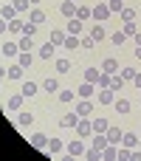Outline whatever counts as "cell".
<instances>
[{"instance_id":"obj_1","label":"cell","mask_w":141,"mask_h":161,"mask_svg":"<svg viewBox=\"0 0 141 161\" xmlns=\"http://www.w3.org/2000/svg\"><path fill=\"white\" fill-rule=\"evenodd\" d=\"M110 14H113V11H110L107 3H96V6H93V20H96V23H105Z\"/></svg>"},{"instance_id":"obj_2","label":"cell","mask_w":141,"mask_h":161,"mask_svg":"<svg viewBox=\"0 0 141 161\" xmlns=\"http://www.w3.org/2000/svg\"><path fill=\"white\" fill-rule=\"evenodd\" d=\"M65 150H68V156H71V158H79V156H85V144H82L79 139L68 142V144H65Z\"/></svg>"},{"instance_id":"obj_3","label":"cell","mask_w":141,"mask_h":161,"mask_svg":"<svg viewBox=\"0 0 141 161\" xmlns=\"http://www.w3.org/2000/svg\"><path fill=\"white\" fill-rule=\"evenodd\" d=\"M76 136H79V139H88V136H93V122H88V119H79V125H76Z\"/></svg>"},{"instance_id":"obj_4","label":"cell","mask_w":141,"mask_h":161,"mask_svg":"<svg viewBox=\"0 0 141 161\" xmlns=\"http://www.w3.org/2000/svg\"><path fill=\"white\" fill-rule=\"evenodd\" d=\"M99 105H113L116 102V91H110V88H99Z\"/></svg>"},{"instance_id":"obj_5","label":"cell","mask_w":141,"mask_h":161,"mask_svg":"<svg viewBox=\"0 0 141 161\" xmlns=\"http://www.w3.org/2000/svg\"><path fill=\"white\" fill-rule=\"evenodd\" d=\"M79 119H82V116H79L76 110H73V113H65V116L59 119V127H65V130H68V127H76V125H79Z\"/></svg>"},{"instance_id":"obj_6","label":"cell","mask_w":141,"mask_h":161,"mask_svg":"<svg viewBox=\"0 0 141 161\" xmlns=\"http://www.w3.org/2000/svg\"><path fill=\"white\" fill-rule=\"evenodd\" d=\"M82 28H85V23H82L79 17H71V20H68V25H65V31H68V34H76V37L82 34Z\"/></svg>"},{"instance_id":"obj_7","label":"cell","mask_w":141,"mask_h":161,"mask_svg":"<svg viewBox=\"0 0 141 161\" xmlns=\"http://www.w3.org/2000/svg\"><path fill=\"white\" fill-rule=\"evenodd\" d=\"M102 71H105V74H119V71H122V68H119V59H116V57L102 59Z\"/></svg>"},{"instance_id":"obj_8","label":"cell","mask_w":141,"mask_h":161,"mask_svg":"<svg viewBox=\"0 0 141 161\" xmlns=\"http://www.w3.org/2000/svg\"><path fill=\"white\" fill-rule=\"evenodd\" d=\"M23 99H25L23 93H14V96L6 102V110H11V113H20V108H23Z\"/></svg>"},{"instance_id":"obj_9","label":"cell","mask_w":141,"mask_h":161,"mask_svg":"<svg viewBox=\"0 0 141 161\" xmlns=\"http://www.w3.org/2000/svg\"><path fill=\"white\" fill-rule=\"evenodd\" d=\"M31 125H34V113H28V110L17 113V127H20V130H25V127H31Z\"/></svg>"},{"instance_id":"obj_10","label":"cell","mask_w":141,"mask_h":161,"mask_svg":"<svg viewBox=\"0 0 141 161\" xmlns=\"http://www.w3.org/2000/svg\"><path fill=\"white\" fill-rule=\"evenodd\" d=\"M122 147H130V150H136V147H138V136H136L133 130H124V136H122Z\"/></svg>"},{"instance_id":"obj_11","label":"cell","mask_w":141,"mask_h":161,"mask_svg":"<svg viewBox=\"0 0 141 161\" xmlns=\"http://www.w3.org/2000/svg\"><path fill=\"white\" fill-rule=\"evenodd\" d=\"M23 71H25V68H23L20 62H14V65L6 68V79H23Z\"/></svg>"},{"instance_id":"obj_12","label":"cell","mask_w":141,"mask_h":161,"mask_svg":"<svg viewBox=\"0 0 141 161\" xmlns=\"http://www.w3.org/2000/svg\"><path fill=\"white\" fill-rule=\"evenodd\" d=\"M96 93V88H93V82H82L79 88H76V96H82V99H90Z\"/></svg>"},{"instance_id":"obj_13","label":"cell","mask_w":141,"mask_h":161,"mask_svg":"<svg viewBox=\"0 0 141 161\" xmlns=\"http://www.w3.org/2000/svg\"><path fill=\"white\" fill-rule=\"evenodd\" d=\"M31 147H37V150H45V144H48V136L45 133H31Z\"/></svg>"},{"instance_id":"obj_14","label":"cell","mask_w":141,"mask_h":161,"mask_svg":"<svg viewBox=\"0 0 141 161\" xmlns=\"http://www.w3.org/2000/svg\"><path fill=\"white\" fill-rule=\"evenodd\" d=\"M65 150V144L59 142V139H48V144H45V153L48 156H57V153H62Z\"/></svg>"},{"instance_id":"obj_15","label":"cell","mask_w":141,"mask_h":161,"mask_svg":"<svg viewBox=\"0 0 141 161\" xmlns=\"http://www.w3.org/2000/svg\"><path fill=\"white\" fill-rule=\"evenodd\" d=\"M76 6H79V3H73V0H65V3L59 6V11H62V14L71 20V17H76Z\"/></svg>"},{"instance_id":"obj_16","label":"cell","mask_w":141,"mask_h":161,"mask_svg":"<svg viewBox=\"0 0 141 161\" xmlns=\"http://www.w3.org/2000/svg\"><path fill=\"white\" fill-rule=\"evenodd\" d=\"M73 110H76L79 116H90V113H93V102H90V99H82V102H79Z\"/></svg>"},{"instance_id":"obj_17","label":"cell","mask_w":141,"mask_h":161,"mask_svg":"<svg viewBox=\"0 0 141 161\" xmlns=\"http://www.w3.org/2000/svg\"><path fill=\"white\" fill-rule=\"evenodd\" d=\"M107 142L110 144H122V136H124V130H119V127H107Z\"/></svg>"},{"instance_id":"obj_18","label":"cell","mask_w":141,"mask_h":161,"mask_svg":"<svg viewBox=\"0 0 141 161\" xmlns=\"http://www.w3.org/2000/svg\"><path fill=\"white\" fill-rule=\"evenodd\" d=\"M54 51H57V45L48 40L45 45H40V59H51V57H54Z\"/></svg>"},{"instance_id":"obj_19","label":"cell","mask_w":141,"mask_h":161,"mask_svg":"<svg viewBox=\"0 0 141 161\" xmlns=\"http://www.w3.org/2000/svg\"><path fill=\"white\" fill-rule=\"evenodd\" d=\"M113 108H116V110H119L122 116H127V113L133 110V105H130V99H116V102H113Z\"/></svg>"},{"instance_id":"obj_20","label":"cell","mask_w":141,"mask_h":161,"mask_svg":"<svg viewBox=\"0 0 141 161\" xmlns=\"http://www.w3.org/2000/svg\"><path fill=\"white\" fill-rule=\"evenodd\" d=\"M0 17H3V20H14V17H17V8H14L11 3H3V8H0Z\"/></svg>"},{"instance_id":"obj_21","label":"cell","mask_w":141,"mask_h":161,"mask_svg":"<svg viewBox=\"0 0 141 161\" xmlns=\"http://www.w3.org/2000/svg\"><path fill=\"white\" fill-rule=\"evenodd\" d=\"M76 17L85 23V20H90V17H93V8H90V6H82V3H79V6H76Z\"/></svg>"},{"instance_id":"obj_22","label":"cell","mask_w":141,"mask_h":161,"mask_svg":"<svg viewBox=\"0 0 141 161\" xmlns=\"http://www.w3.org/2000/svg\"><path fill=\"white\" fill-rule=\"evenodd\" d=\"M65 37H68V31H62V28H54L48 40H51L54 45H62V42H65Z\"/></svg>"},{"instance_id":"obj_23","label":"cell","mask_w":141,"mask_h":161,"mask_svg":"<svg viewBox=\"0 0 141 161\" xmlns=\"http://www.w3.org/2000/svg\"><path fill=\"white\" fill-rule=\"evenodd\" d=\"M62 48H71V51H73V48H82V40H79L76 34H68L65 42H62Z\"/></svg>"},{"instance_id":"obj_24","label":"cell","mask_w":141,"mask_h":161,"mask_svg":"<svg viewBox=\"0 0 141 161\" xmlns=\"http://www.w3.org/2000/svg\"><path fill=\"white\" fill-rule=\"evenodd\" d=\"M122 88H124V79H122V74H110V91L122 93Z\"/></svg>"},{"instance_id":"obj_25","label":"cell","mask_w":141,"mask_h":161,"mask_svg":"<svg viewBox=\"0 0 141 161\" xmlns=\"http://www.w3.org/2000/svg\"><path fill=\"white\" fill-rule=\"evenodd\" d=\"M90 37H93L96 42H102V40L107 37V31H105V25H90Z\"/></svg>"},{"instance_id":"obj_26","label":"cell","mask_w":141,"mask_h":161,"mask_svg":"<svg viewBox=\"0 0 141 161\" xmlns=\"http://www.w3.org/2000/svg\"><path fill=\"white\" fill-rule=\"evenodd\" d=\"M17 45H20V51H31V48H34V37H25V34H20Z\"/></svg>"},{"instance_id":"obj_27","label":"cell","mask_w":141,"mask_h":161,"mask_svg":"<svg viewBox=\"0 0 141 161\" xmlns=\"http://www.w3.org/2000/svg\"><path fill=\"white\" fill-rule=\"evenodd\" d=\"M0 51H3L6 57H17V54H20V45H17V42H3Z\"/></svg>"},{"instance_id":"obj_28","label":"cell","mask_w":141,"mask_h":161,"mask_svg":"<svg viewBox=\"0 0 141 161\" xmlns=\"http://www.w3.org/2000/svg\"><path fill=\"white\" fill-rule=\"evenodd\" d=\"M99 76H102V68H88V71H85V82H93V85H96Z\"/></svg>"},{"instance_id":"obj_29","label":"cell","mask_w":141,"mask_h":161,"mask_svg":"<svg viewBox=\"0 0 141 161\" xmlns=\"http://www.w3.org/2000/svg\"><path fill=\"white\" fill-rule=\"evenodd\" d=\"M37 91H40V85H37V82H23V91H20V93L28 99V96H34Z\"/></svg>"},{"instance_id":"obj_30","label":"cell","mask_w":141,"mask_h":161,"mask_svg":"<svg viewBox=\"0 0 141 161\" xmlns=\"http://www.w3.org/2000/svg\"><path fill=\"white\" fill-rule=\"evenodd\" d=\"M107 127H110V125H107V119H102V116H96V119H93V133H107Z\"/></svg>"},{"instance_id":"obj_31","label":"cell","mask_w":141,"mask_h":161,"mask_svg":"<svg viewBox=\"0 0 141 161\" xmlns=\"http://www.w3.org/2000/svg\"><path fill=\"white\" fill-rule=\"evenodd\" d=\"M138 14H136V8H130V6H124L122 8V23H133Z\"/></svg>"},{"instance_id":"obj_32","label":"cell","mask_w":141,"mask_h":161,"mask_svg":"<svg viewBox=\"0 0 141 161\" xmlns=\"http://www.w3.org/2000/svg\"><path fill=\"white\" fill-rule=\"evenodd\" d=\"M28 20L40 25V23H45V11H42V8H31V14H28Z\"/></svg>"},{"instance_id":"obj_33","label":"cell","mask_w":141,"mask_h":161,"mask_svg":"<svg viewBox=\"0 0 141 161\" xmlns=\"http://www.w3.org/2000/svg\"><path fill=\"white\" fill-rule=\"evenodd\" d=\"M23 25H25V23H23L20 17H14V20H8V31H11V34H23Z\"/></svg>"},{"instance_id":"obj_34","label":"cell","mask_w":141,"mask_h":161,"mask_svg":"<svg viewBox=\"0 0 141 161\" xmlns=\"http://www.w3.org/2000/svg\"><path fill=\"white\" fill-rule=\"evenodd\" d=\"M17 62H20L23 68H31V62H34V59H31V51H20V54H17Z\"/></svg>"},{"instance_id":"obj_35","label":"cell","mask_w":141,"mask_h":161,"mask_svg":"<svg viewBox=\"0 0 141 161\" xmlns=\"http://www.w3.org/2000/svg\"><path fill=\"white\" fill-rule=\"evenodd\" d=\"M42 88H45V91H48V93H59V82H57V79H54V76H48V79H45V82H42Z\"/></svg>"},{"instance_id":"obj_36","label":"cell","mask_w":141,"mask_h":161,"mask_svg":"<svg viewBox=\"0 0 141 161\" xmlns=\"http://www.w3.org/2000/svg\"><path fill=\"white\" fill-rule=\"evenodd\" d=\"M122 31H124L127 37H136V34H138V23H136V20H133V23H124V28H122Z\"/></svg>"},{"instance_id":"obj_37","label":"cell","mask_w":141,"mask_h":161,"mask_svg":"<svg viewBox=\"0 0 141 161\" xmlns=\"http://www.w3.org/2000/svg\"><path fill=\"white\" fill-rule=\"evenodd\" d=\"M71 68H73L71 59H57V71H59V74H71Z\"/></svg>"},{"instance_id":"obj_38","label":"cell","mask_w":141,"mask_h":161,"mask_svg":"<svg viewBox=\"0 0 141 161\" xmlns=\"http://www.w3.org/2000/svg\"><path fill=\"white\" fill-rule=\"evenodd\" d=\"M119 74H122V79H124V82H133V79H136V74H138V71H136V68H122V71H119Z\"/></svg>"},{"instance_id":"obj_39","label":"cell","mask_w":141,"mask_h":161,"mask_svg":"<svg viewBox=\"0 0 141 161\" xmlns=\"http://www.w3.org/2000/svg\"><path fill=\"white\" fill-rule=\"evenodd\" d=\"M73 96H76V93H73L71 88H59V102H73Z\"/></svg>"},{"instance_id":"obj_40","label":"cell","mask_w":141,"mask_h":161,"mask_svg":"<svg viewBox=\"0 0 141 161\" xmlns=\"http://www.w3.org/2000/svg\"><path fill=\"white\" fill-rule=\"evenodd\" d=\"M37 28H40V25H37V23H31V20H28V23H25V25H23V34H25V37H34V34H37Z\"/></svg>"},{"instance_id":"obj_41","label":"cell","mask_w":141,"mask_h":161,"mask_svg":"<svg viewBox=\"0 0 141 161\" xmlns=\"http://www.w3.org/2000/svg\"><path fill=\"white\" fill-rule=\"evenodd\" d=\"M11 6L17 8V14H23V11H28V6H31V3H28V0H11Z\"/></svg>"},{"instance_id":"obj_42","label":"cell","mask_w":141,"mask_h":161,"mask_svg":"<svg viewBox=\"0 0 141 161\" xmlns=\"http://www.w3.org/2000/svg\"><path fill=\"white\" fill-rule=\"evenodd\" d=\"M107 6H110V11H113V14H122V8H124V0H107Z\"/></svg>"},{"instance_id":"obj_43","label":"cell","mask_w":141,"mask_h":161,"mask_svg":"<svg viewBox=\"0 0 141 161\" xmlns=\"http://www.w3.org/2000/svg\"><path fill=\"white\" fill-rule=\"evenodd\" d=\"M124 40H127V34H124V31H116V34H110V42H113V45H122Z\"/></svg>"},{"instance_id":"obj_44","label":"cell","mask_w":141,"mask_h":161,"mask_svg":"<svg viewBox=\"0 0 141 161\" xmlns=\"http://www.w3.org/2000/svg\"><path fill=\"white\" fill-rule=\"evenodd\" d=\"M79 40H82V48H85V51H90V48L96 45V40H93L90 34H88V37H79Z\"/></svg>"},{"instance_id":"obj_45","label":"cell","mask_w":141,"mask_h":161,"mask_svg":"<svg viewBox=\"0 0 141 161\" xmlns=\"http://www.w3.org/2000/svg\"><path fill=\"white\" fill-rule=\"evenodd\" d=\"M99 88H110V74H105L102 71V76H99V82H96Z\"/></svg>"},{"instance_id":"obj_46","label":"cell","mask_w":141,"mask_h":161,"mask_svg":"<svg viewBox=\"0 0 141 161\" xmlns=\"http://www.w3.org/2000/svg\"><path fill=\"white\" fill-rule=\"evenodd\" d=\"M130 153H133V150H130V147H122V150H119V156H116V158H119V161H130Z\"/></svg>"},{"instance_id":"obj_47","label":"cell","mask_w":141,"mask_h":161,"mask_svg":"<svg viewBox=\"0 0 141 161\" xmlns=\"http://www.w3.org/2000/svg\"><path fill=\"white\" fill-rule=\"evenodd\" d=\"M6 31H8V20H3V17H0V34H6Z\"/></svg>"},{"instance_id":"obj_48","label":"cell","mask_w":141,"mask_h":161,"mask_svg":"<svg viewBox=\"0 0 141 161\" xmlns=\"http://www.w3.org/2000/svg\"><path fill=\"white\" fill-rule=\"evenodd\" d=\"M136 85H138V91H141V74H136V79H133Z\"/></svg>"},{"instance_id":"obj_49","label":"cell","mask_w":141,"mask_h":161,"mask_svg":"<svg viewBox=\"0 0 141 161\" xmlns=\"http://www.w3.org/2000/svg\"><path fill=\"white\" fill-rule=\"evenodd\" d=\"M133 40H136V45H141V31L136 34V37H133Z\"/></svg>"},{"instance_id":"obj_50","label":"cell","mask_w":141,"mask_h":161,"mask_svg":"<svg viewBox=\"0 0 141 161\" xmlns=\"http://www.w3.org/2000/svg\"><path fill=\"white\" fill-rule=\"evenodd\" d=\"M133 54H136V59H141V45L136 48V51H133Z\"/></svg>"},{"instance_id":"obj_51","label":"cell","mask_w":141,"mask_h":161,"mask_svg":"<svg viewBox=\"0 0 141 161\" xmlns=\"http://www.w3.org/2000/svg\"><path fill=\"white\" fill-rule=\"evenodd\" d=\"M3 76H6V68H0V82H3Z\"/></svg>"},{"instance_id":"obj_52","label":"cell","mask_w":141,"mask_h":161,"mask_svg":"<svg viewBox=\"0 0 141 161\" xmlns=\"http://www.w3.org/2000/svg\"><path fill=\"white\" fill-rule=\"evenodd\" d=\"M138 150H141V136H138Z\"/></svg>"},{"instance_id":"obj_53","label":"cell","mask_w":141,"mask_h":161,"mask_svg":"<svg viewBox=\"0 0 141 161\" xmlns=\"http://www.w3.org/2000/svg\"><path fill=\"white\" fill-rule=\"evenodd\" d=\"M28 3H40V0H28Z\"/></svg>"},{"instance_id":"obj_54","label":"cell","mask_w":141,"mask_h":161,"mask_svg":"<svg viewBox=\"0 0 141 161\" xmlns=\"http://www.w3.org/2000/svg\"><path fill=\"white\" fill-rule=\"evenodd\" d=\"M73 3H82V0H73Z\"/></svg>"},{"instance_id":"obj_55","label":"cell","mask_w":141,"mask_h":161,"mask_svg":"<svg viewBox=\"0 0 141 161\" xmlns=\"http://www.w3.org/2000/svg\"><path fill=\"white\" fill-rule=\"evenodd\" d=\"M124 3H127V0H124Z\"/></svg>"}]
</instances>
